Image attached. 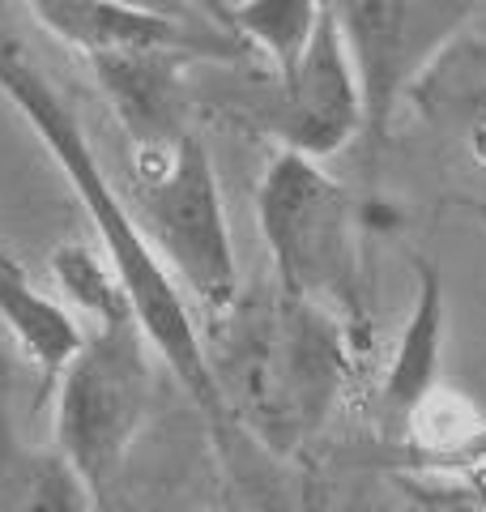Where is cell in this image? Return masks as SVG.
I'll return each mask as SVG.
<instances>
[{
  "label": "cell",
  "mask_w": 486,
  "mask_h": 512,
  "mask_svg": "<svg viewBox=\"0 0 486 512\" xmlns=\"http://www.w3.org/2000/svg\"><path fill=\"white\" fill-rule=\"evenodd\" d=\"M81 60H86L94 86L107 99L111 116L120 120L133 158L162 154L192 133L188 69L201 60L197 52L128 47V52H94Z\"/></svg>",
  "instance_id": "obj_8"
},
{
  "label": "cell",
  "mask_w": 486,
  "mask_h": 512,
  "mask_svg": "<svg viewBox=\"0 0 486 512\" xmlns=\"http://www.w3.org/2000/svg\"><path fill=\"white\" fill-rule=\"evenodd\" d=\"M324 0H231V30L265 52L273 77H286L320 26Z\"/></svg>",
  "instance_id": "obj_14"
},
{
  "label": "cell",
  "mask_w": 486,
  "mask_h": 512,
  "mask_svg": "<svg viewBox=\"0 0 486 512\" xmlns=\"http://www.w3.org/2000/svg\"><path fill=\"white\" fill-rule=\"evenodd\" d=\"M107 5H128V9H154V13H171V18H205L192 0H107ZM209 22V18H205Z\"/></svg>",
  "instance_id": "obj_17"
},
{
  "label": "cell",
  "mask_w": 486,
  "mask_h": 512,
  "mask_svg": "<svg viewBox=\"0 0 486 512\" xmlns=\"http://www.w3.org/2000/svg\"><path fill=\"white\" fill-rule=\"evenodd\" d=\"M465 210H474V214L482 218V227H486V205H482V201H465Z\"/></svg>",
  "instance_id": "obj_19"
},
{
  "label": "cell",
  "mask_w": 486,
  "mask_h": 512,
  "mask_svg": "<svg viewBox=\"0 0 486 512\" xmlns=\"http://www.w3.org/2000/svg\"><path fill=\"white\" fill-rule=\"evenodd\" d=\"M158 350L137 316L81 325L77 355L56 376V448L99 495L120 474L154 410Z\"/></svg>",
  "instance_id": "obj_5"
},
{
  "label": "cell",
  "mask_w": 486,
  "mask_h": 512,
  "mask_svg": "<svg viewBox=\"0 0 486 512\" xmlns=\"http://www.w3.org/2000/svg\"><path fill=\"white\" fill-rule=\"evenodd\" d=\"M128 205L180 291L218 320L239 299V261L226 227L222 184L197 128L171 150L128 163Z\"/></svg>",
  "instance_id": "obj_4"
},
{
  "label": "cell",
  "mask_w": 486,
  "mask_h": 512,
  "mask_svg": "<svg viewBox=\"0 0 486 512\" xmlns=\"http://www.w3.org/2000/svg\"><path fill=\"white\" fill-rule=\"evenodd\" d=\"M482 5L486 0H324L359 77V141L367 150V171H376V158L393 133V111L410 86L452 39L465 35L469 18Z\"/></svg>",
  "instance_id": "obj_6"
},
{
  "label": "cell",
  "mask_w": 486,
  "mask_h": 512,
  "mask_svg": "<svg viewBox=\"0 0 486 512\" xmlns=\"http://www.w3.org/2000/svg\"><path fill=\"white\" fill-rule=\"evenodd\" d=\"M440 504H448L452 512H486V474H474L461 491H448Z\"/></svg>",
  "instance_id": "obj_16"
},
{
  "label": "cell",
  "mask_w": 486,
  "mask_h": 512,
  "mask_svg": "<svg viewBox=\"0 0 486 512\" xmlns=\"http://www.w3.org/2000/svg\"><path fill=\"white\" fill-rule=\"evenodd\" d=\"M0 261H5V252H0Z\"/></svg>",
  "instance_id": "obj_21"
},
{
  "label": "cell",
  "mask_w": 486,
  "mask_h": 512,
  "mask_svg": "<svg viewBox=\"0 0 486 512\" xmlns=\"http://www.w3.org/2000/svg\"><path fill=\"white\" fill-rule=\"evenodd\" d=\"M0 512H94V487L56 444H35L13 406V367L0 355Z\"/></svg>",
  "instance_id": "obj_11"
},
{
  "label": "cell",
  "mask_w": 486,
  "mask_h": 512,
  "mask_svg": "<svg viewBox=\"0 0 486 512\" xmlns=\"http://www.w3.org/2000/svg\"><path fill=\"white\" fill-rule=\"evenodd\" d=\"M256 227L282 295L316 303L346 329L367 325L363 218L350 188L320 158L273 150L256 184Z\"/></svg>",
  "instance_id": "obj_3"
},
{
  "label": "cell",
  "mask_w": 486,
  "mask_h": 512,
  "mask_svg": "<svg viewBox=\"0 0 486 512\" xmlns=\"http://www.w3.org/2000/svg\"><path fill=\"white\" fill-rule=\"evenodd\" d=\"M405 512H427V508H423V504H410V508H405Z\"/></svg>",
  "instance_id": "obj_20"
},
{
  "label": "cell",
  "mask_w": 486,
  "mask_h": 512,
  "mask_svg": "<svg viewBox=\"0 0 486 512\" xmlns=\"http://www.w3.org/2000/svg\"><path fill=\"white\" fill-rule=\"evenodd\" d=\"M248 120L282 150H299L307 158H320V163L363 137L359 77H354L350 52L329 9L320 13L316 35L295 69L286 77L269 73V86H256Z\"/></svg>",
  "instance_id": "obj_7"
},
{
  "label": "cell",
  "mask_w": 486,
  "mask_h": 512,
  "mask_svg": "<svg viewBox=\"0 0 486 512\" xmlns=\"http://www.w3.org/2000/svg\"><path fill=\"white\" fill-rule=\"evenodd\" d=\"M444 325H448L444 278L427 256H414V308L405 316L397 355L388 363L384 384H380V419L393 440L405 431V423L440 393Z\"/></svg>",
  "instance_id": "obj_10"
},
{
  "label": "cell",
  "mask_w": 486,
  "mask_h": 512,
  "mask_svg": "<svg viewBox=\"0 0 486 512\" xmlns=\"http://www.w3.org/2000/svg\"><path fill=\"white\" fill-rule=\"evenodd\" d=\"M47 35L81 56L128 52V47H184L201 60H243L252 52L231 30L205 18H171L154 9L107 5V0H22Z\"/></svg>",
  "instance_id": "obj_9"
},
{
  "label": "cell",
  "mask_w": 486,
  "mask_h": 512,
  "mask_svg": "<svg viewBox=\"0 0 486 512\" xmlns=\"http://www.w3.org/2000/svg\"><path fill=\"white\" fill-rule=\"evenodd\" d=\"M52 278L86 325H99L111 316H133V303H128L120 278L111 274L107 256L90 252L86 244H60L52 252Z\"/></svg>",
  "instance_id": "obj_15"
},
{
  "label": "cell",
  "mask_w": 486,
  "mask_h": 512,
  "mask_svg": "<svg viewBox=\"0 0 486 512\" xmlns=\"http://www.w3.org/2000/svg\"><path fill=\"white\" fill-rule=\"evenodd\" d=\"M209 367L235 427H248L269 453L295 457L329 423L350 372L346 325L278 286L243 295L218 316Z\"/></svg>",
  "instance_id": "obj_2"
},
{
  "label": "cell",
  "mask_w": 486,
  "mask_h": 512,
  "mask_svg": "<svg viewBox=\"0 0 486 512\" xmlns=\"http://www.w3.org/2000/svg\"><path fill=\"white\" fill-rule=\"evenodd\" d=\"M405 99L427 111V120L448 124L465 137L469 154L486 167V43L452 39L431 69L410 86Z\"/></svg>",
  "instance_id": "obj_13"
},
{
  "label": "cell",
  "mask_w": 486,
  "mask_h": 512,
  "mask_svg": "<svg viewBox=\"0 0 486 512\" xmlns=\"http://www.w3.org/2000/svg\"><path fill=\"white\" fill-rule=\"evenodd\" d=\"M0 325H5L13 346L22 350V359L39 372V402H47L56 376L81 346V320L52 295H43L22 274V265L5 256L0 261Z\"/></svg>",
  "instance_id": "obj_12"
},
{
  "label": "cell",
  "mask_w": 486,
  "mask_h": 512,
  "mask_svg": "<svg viewBox=\"0 0 486 512\" xmlns=\"http://www.w3.org/2000/svg\"><path fill=\"white\" fill-rule=\"evenodd\" d=\"M0 94L13 103V111L30 124V133L39 137V146L52 154V163L64 171L73 197L86 210L94 235H99V252L107 256L111 274L120 278L128 303L141 333L158 350V359L167 363V372L180 380V389L192 397V406L201 410V419L214 431V440L226 448L235 440V419L222 402V389L214 380V367L205 355V338L197 329V316L188 312V299L167 274L162 256L154 252L150 235L141 231V222L128 205V192L116 188L103 158L94 154L86 128L77 124L73 107L60 99V90L22 56V47L0 39Z\"/></svg>",
  "instance_id": "obj_1"
},
{
  "label": "cell",
  "mask_w": 486,
  "mask_h": 512,
  "mask_svg": "<svg viewBox=\"0 0 486 512\" xmlns=\"http://www.w3.org/2000/svg\"><path fill=\"white\" fill-rule=\"evenodd\" d=\"M192 5H197L214 26L231 30V0H192ZM231 35H235V30H231ZM235 39H239V35H235Z\"/></svg>",
  "instance_id": "obj_18"
}]
</instances>
